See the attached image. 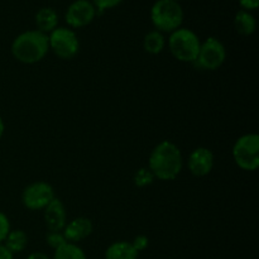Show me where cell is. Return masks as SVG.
Listing matches in <instances>:
<instances>
[{
    "label": "cell",
    "instance_id": "1",
    "mask_svg": "<svg viewBox=\"0 0 259 259\" xmlns=\"http://www.w3.org/2000/svg\"><path fill=\"white\" fill-rule=\"evenodd\" d=\"M184 167L181 149L171 141H162L149 154L148 168L154 179L161 181H172L176 179Z\"/></svg>",
    "mask_w": 259,
    "mask_h": 259
},
{
    "label": "cell",
    "instance_id": "2",
    "mask_svg": "<svg viewBox=\"0 0 259 259\" xmlns=\"http://www.w3.org/2000/svg\"><path fill=\"white\" fill-rule=\"evenodd\" d=\"M10 51L18 62L34 65L40 62L50 51L48 35L37 29L23 32L14 38Z\"/></svg>",
    "mask_w": 259,
    "mask_h": 259
},
{
    "label": "cell",
    "instance_id": "3",
    "mask_svg": "<svg viewBox=\"0 0 259 259\" xmlns=\"http://www.w3.org/2000/svg\"><path fill=\"white\" fill-rule=\"evenodd\" d=\"M151 20L156 30L172 33L181 28L184 22V9L174 0H157L151 8Z\"/></svg>",
    "mask_w": 259,
    "mask_h": 259
},
{
    "label": "cell",
    "instance_id": "4",
    "mask_svg": "<svg viewBox=\"0 0 259 259\" xmlns=\"http://www.w3.org/2000/svg\"><path fill=\"white\" fill-rule=\"evenodd\" d=\"M200 40L199 35L189 28H179L169 33L168 48L171 55L180 62L194 63L199 55Z\"/></svg>",
    "mask_w": 259,
    "mask_h": 259
},
{
    "label": "cell",
    "instance_id": "5",
    "mask_svg": "<svg viewBox=\"0 0 259 259\" xmlns=\"http://www.w3.org/2000/svg\"><path fill=\"white\" fill-rule=\"evenodd\" d=\"M233 159L243 171L253 172L259 167V136L248 133L239 137L233 146Z\"/></svg>",
    "mask_w": 259,
    "mask_h": 259
},
{
    "label": "cell",
    "instance_id": "6",
    "mask_svg": "<svg viewBox=\"0 0 259 259\" xmlns=\"http://www.w3.org/2000/svg\"><path fill=\"white\" fill-rule=\"evenodd\" d=\"M50 50L61 60H72L80 51V40L75 30L57 27L48 34Z\"/></svg>",
    "mask_w": 259,
    "mask_h": 259
},
{
    "label": "cell",
    "instance_id": "7",
    "mask_svg": "<svg viewBox=\"0 0 259 259\" xmlns=\"http://www.w3.org/2000/svg\"><path fill=\"white\" fill-rule=\"evenodd\" d=\"M227 60V50L222 40L209 37L201 42L199 55L192 65L202 71H215L223 66Z\"/></svg>",
    "mask_w": 259,
    "mask_h": 259
},
{
    "label": "cell",
    "instance_id": "8",
    "mask_svg": "<svg viewBox=\"0 0 259 259\" xmlns=\"http://www.w3.org/2000/svg\"><path fill=\"white\" fill-rule=\"evenodd\" d=\"M55 197L53 187L45 181L32 182L22 192L23 205L29 210H43Z\"/></svg>",
    "mask_w": 259,
    "mask_h": 259
},
{
    "label": "cell",
    "instance_id": "9",
    "mask_svg": "<svg viewBox=\"0 0 259 259\" xmlns=\"http://www.w3.org/2000/svg\"><path fill=\"white\" fill-rule=\"evenodd\" d=\"M96 9L90 0H75L68 5L65 14V20L68 28L78 29L90 24L96 17Z\"/></svg>",
    "mask_w": 259,
    "mask_h": 259
},
{
    "label": "cell",
    "instance_id": "10",
    "mask_svg": "<svg viewBox=\"0 0 259 259\" xmlns=\"http://www.w3.org/2000/svg\"><path fill=\"white\" fill-rule=\"evenodd\" d=\"M214 161V153L209 148L197 147L190 153L187 158V167L194 176L205 177L212 171Z\"/></svg>",
    "mask_w": 259,
    "mask_h": 259
},
{
    "label": "cell",
    "instance_id": "11",
    "mask_svg": "<svg viewBox=\"0 0 259 259\" xmlns=\"http://www.w3.org/2000/svg\"><path fill=\"white\" fill-rule=\"evenodd\" d=\"M46 227L50 232H62L67 224V212L65 204L60 199L55 197L45 207Z\"/></svg>",
    "mask_w": 259,
    "mask_h": 259
},
{
    "label": "cell",
    "instance_id": "12",
    "mask_svg": "<svg viewBox=\"0 0 259 259\" xmlns=\"http://www.w3.org/2000/svg\"><path fill=\"white\" fill-rule=\"evenodd\" d=\"M93 230V222L90 219H88V218L80 217L71 220L70 223H67L65 229L62 230V233L68 243H75V244H77L78 242L90 237Z\"/></svg>",
    "mask_w": 259,
    "mask_h": 259
},
{
    "label": "cell",
    "instance_id": "13",
    "mask_svg": "<svg viewBox=\"0 0 259 259\" xmlns=\"http://www.w3.org/2000/svg\"><path fill=\"white\" fill-rule=\"evenodd\" d=\"M34 19L37 30L47 35L58 27V14L53 8H40L35 14Z\"/></svg>",
    "mask_w": 259,
    "mask_h": 259
},
{
    "label": "cell",
    "instance_id": "14",
    "mask_svg": "<svg viewBox=\"0 0 259 259\" xmlns=\"http://www.w3.org/2000/svg\"><path fill=\"white\" fill-rule=\"evenodd\" d=\"M139 253L134 249L132 243L120 240L108 247L105 252V259H138Z\"/></svg>",
    "mask_w": 259,
    "mask_h": 259
},
{
    "label": "cell",
    "instance_id": "15",
    "mask_svg": "<svg viewBox=\"0 0 259 259\" xmlns=\"http://www.w3.org/2000/svg\"><path fill=\"white\" fill-rule=\"evenodd\" d=\"M234 28L238 34L248 37V35H252L257 29V20L252 13L242 9L235 14Z\"/></svg>",
    "mask_w": 259,
    "mask_h": 259
},
{
    "label": "cell",
    "instance_id": "16",
    "mask_svg": "<svg viewBox=\"0 0 259 259\" xmlns=\"http://www.w3.org/2000/svg\"><path fill=\"white\" fill-rule=\"evenodd\" d=\"M4 245L12 254L22 253L28 245V235L24 230L14 229L10 230L7 239L4 240Z\"/></svg>",
    "mask_w": 259,
    "mask_h": 259
},
{
    "label": "cell",
    "instance_id": "17",
    "mask_svg": "<svg viewBox=\"0 0 259 259\" xmlns=\"http://www.w3.org/2000/svg\"><path fill=\"white\" fill-rule=\"evenodd\" d=\"M143 47L146 52L149 55H158L166 47V38H164L163 33L158 32V30H151L144 35L143 39Z\"/></svg>",
    "mask_w": 259,
    "mask_h": 259
},
{
    "label": "cell",
    "instance_id": "18",
    "mask_svg": "<svg viewBox=\"0 0 259 259\" xmlns=\"http://www.w3.org/2000/svg\"><path fill=\"white\" fill-rule=\"evenodd\" d=\"M53 259H88V257L77 244L67 242L55 250Z\"/></svg>",
    "mask_w": 259,
    "mask_h": 259
},
{
    "label": "cell",
    "instance_id": "19",
    "mask_svg": "<svg viewBox=\"0 0 259 259\" xmlns=\"http://www.w3.org/2000/svg\"><path fill=\"white\" fill-rule=\"evenodd\" d=\"M154 176L151 171H149L148 167H143V168H139L138 171L134 174L133 181L134 185L137 187H147L149 185L153 184L154 181Z\"/></svg>",
    "mask_w": 259,
    "mask_h": 259
},
{
    "label": "cell",
    "instance_id": "20",
    "mask_svg": "<svg viewBox=\"0 0 259 259\" xmlns=\"http://www.w3.org/2000/svg\"><path fill=\"white\" fill-rule=\"evenodd\" d=\"M46 243L50 245L52 249H58L60 247H62L63 244L67 243L65 235L62 232H48L46 235Z\"/></svg>",
    "mask_w": 259,
    "mask_h": 259
},
{
    "label": "cell",
    "instance_id": "21",
    "mask_svg": "<svg viewBox=\"0 0 259 259\" xmlns=\"http://www.w3.org/2000/svg\"><path fill=\"white\" fill-rule=\"evenodd\" d=\"M93 5L95 7L98 14H103L105 10L113 9V8L120 5L124 0H90Z\"/></svg>",
    "mask_w": 259,
    "mask_h": 259
},
{
    "label": "cell",
    "instance_id": "22",
    "mask_svg": "<svg viewBox=\"0 0 259 259\" xmlns=\"http://www.w3.org/2000/svg\"><path fill=\"white\" fill-rule=\"evenodd\" d=\"M10 230H12V228H10L9 218H8L4 212L0 211V244H3L4 240L7 239Z\"/></svg>",
    "mask_w": 259,
    "mask_h": 259
},
{
    "label": "cell",
    "instance_id": "23",
    "mask_svg": "<svg viewBox=\"0 0 259 259\" xmlns=\"http://www.w3.org/2000/svg\"><path fill=\"white\" fill-rule=\"evenodd\" d=\"M132 245H133L134 249L138 253L143 252V250H146L149 245L148 237H146V235H137L133 239V242H132Z\"/></svg>",
    "mask_w": 259,
    "mask_h": 259
},
{
    "label": "cell",
    "instance_id": "24",
    "mask_svg": "<svg viewBox=\"0 0 259 259\" xmlns=\"http://www.w3.org/2000/svg\"><path fill=\"white\" fill-rule=\"evenodd\" d=\"M238 2H239L243 10H247V12L255 10L259 5V0H238Z\"/></svg>",
    "mask_w": 259,
    "mask_h": 259
},
{
    "label": "cell",
    "instance_id": "25",
    "mask_svg": "<svg viewBox=\"0 0 259 259\" xmlns=\"http://www.w3.org/2000/svg\"><path fill=\"white\" fill-rule=\"evenodd\" d=\"M0 259H14V254H12L4 244H0Z\"/></svg>",
    "mask_w": 259,
    "mask_h": 259
},
{
    "label": "cell",
    "instance_id": "26",
    "mask_svg": "<svg viewBox=\"0 0 259 259\" xmlns=\"http://www.w3.org/2000/svg\"><path fill=\"white\" fill-rule=\"evenodd\" d=\"M27 259H51L46 253L42 252H33L28 255Z\"/></svg>",
    "mask_w": 259,
    "mask_h": 259
},
{
    "label": "cell",
    "instance_id": "27",
    "mask_svg": "<svg viewBox=\"0 0 259 259\" xmlns=\"http://www.w3.org/2000/svg\"><path fill=\"white\" fill-rule=\"evenodd\" d=\"M4 131H5V124H4V120H3L2 115H0V139H2V137L4 136Z\"/></svg>",
    "mask_w": 259,
    "mask_h": 259
},
{
    "label": "cell",
    "instance_id": "28",
    "mask_svg": "<svg viewBox=\"0 0 259 259\" xmlns=\"http://www.w3.org/2000/svg\"><path fill=\"white\" fill-rule=\"evenodd\" d=\"M174 2H177V3H180V2H182V0H174Z\"/></svg>",
    "mask_w": 259,
    "mask_h": 259
}]
</instances>
